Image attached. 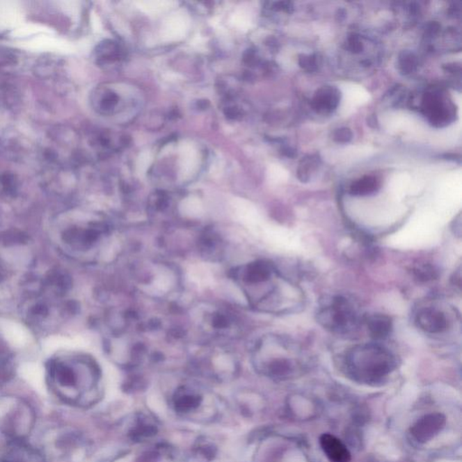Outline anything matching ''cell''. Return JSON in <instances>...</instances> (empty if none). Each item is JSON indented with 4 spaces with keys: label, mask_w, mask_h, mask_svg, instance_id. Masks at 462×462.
<instances>
[{
    "label": "cell",
    "mask_w": 462,
    "mask_h": 462,
    "mask_svg": "<svg viewBox=\"0 0 462 462\" xmlns=\"http://www.w3.org/2000/svg\"><path fill=\"white\" fill-rule=\"evenodd\" d=\"M234 278L248 303L258 311L290 314L305 306L302 289L282 276L270 261L256 260L246 264L236 270Z\"/></svg>",
    "instance_id": "6da1fadb"
},
{
    "label": "cell",
    "mask_w": 462,
    "mask_h": 462,
    "mask_svg": "<svg viewBox=\"0 0 462 462\" xmlns=\"http://www.w3.org/2000/svg\"><path fill=\"white\" fill-rule=\"evenodd\" d=\"M48 380L54 395L69 406H93L102 396V372L89 358L51 361Z\"/></svg>",
    "instance_id": "7a4b0ae2"
},
{
    "label": "cell",
    "mask_w": 462,
    "mask_h": 462,
    "mask_svg": "<svg viewBox=\"0 0 462 462\" xmlns=\"http://www.w3.org/2000/svg\"><path fill=\"white\" fill-rule=\"evenodd\" d=\"M308 354L296 340L285 335L269 334L254 349L253 363L258 372L273 379L294 378L306 369Z\"/></svg>",
    "instance_id": "3957f363"
},
{
    "label": "cell",
    "mask_w": 462,
    "mask_h": 462,
    "mask_svg": "<svg viewBox=\"0 0 462 462\" xmlns=\"http://www.w3.org/2000/svg\"><path fill=\"white\" fill-rule=\"evenodd\" d=\"M168 406L179 418L208 424L220 418L223 404L209 389L196 383H185L170 395Z\"/></svg>",
    "instance_id": "277c9868"
},
{
    "label": "cell",
    "mask_w": 462,
    "mask_h": 462,
    "mask_svg": "<svg viewBox=\"0 0 462 462\" xmlns=\"http://www.w3.org/2000/svg\"><path fill=\"white\" fill-rule=\"evenodd\" d=\"M344 365L346 373L356 381L376 384L394 372L397 360L384 346L376 343H363L349 349Z\"/></svg>",
    "instance_id": "5b68a950"
},
{
    "label": "cell",
    "mask_w": 462,
    "mask_h": 462,
    "mask_svg": "<svg viewBox=\"0 0 462 462\" xmlns=\"http://www.w3.org/2000/svg\"><path fill=\"white\" fill-rule=\"evenodd\" d=\"M363 319L354 301L343 296H324L316 311L318 324L339 335L353 333L363 324Z\"/></svg>",
    "instance_id": "8992f818"
},
{
    "label": "cell",
    "mask_w": 462,
    "mask_h": 462,
    "mask_svg": "<svg viewBox=\"0 0 462 462\" xmlns=\"http://www.w3.org/2000/svg\"><path fill=\"white\" fill-rule=\"evenodd\" d=\"M35 424V413L26 401L14 396L0 397V433L13 440L26 439Z\"/></svg>",
    "instance_id": "52a82bcc"
},
{
    "label": "cell",
    "mask_w": 462,
    "mask_h": 462,
    "mask_svg": "<svg viewBox=\"0 0 462 462\" xmlns=\"http://www.w3.org/2000/svg\"><path fill=\"white\" fill-rule=\"evenodd\" d=\"M45 455L53 462H78L83 460L86 445L74 431H58L48 437Z\"/></svg>",
    "instance_id": "ba28073f"
},
{
    "label": "cell",
    "mask_w": 462,
    "mask_h": 462,
    "mask_svg": "<svg viewBox=\"0 0 462 462\" xmlns=\"http://www.w3.org/2000/svg\"><path fill=\"white\" fill-rule=\"evenodd\" d=\"M176 459L175 449L167 443L148 440L136 443L102 462H175Z\"/></svg>",
    "instance_id": "9c48e42d"
},
{
    "label": "cell",
    "mask_w": 462,
    "mask_h": 462,
    "mask_svg": "<svg viewBox=\"0 0 462 462\" xmlns=\"http://www.w3.org/2000/svg\"><path fill=\"white\" fill-rule=\"evenodd\" d=\"M413 321L418 329L430 335H439L445 333L451 325L445 310L431 303L418 307L413 316Z\"/></svg>",
    "instance_id": "30bf717a"
},
{
    "label": "cell",
    "mask_w": 462,
    "mask_h": 462,
    "mask_svg": "<svg viewBox=\"0 0 462 462\" xmlns=\"http://www.w3.org/2000/svg\"><path fill=\"white\" fill-rule=\"evenodd\" d=\"M108 233V228L102 224H91L87 228H74L65 231L63 240L76 249H89Z\"/></svg>",
    "instance_id": "8fae6325"
},
{
    "label": "cell",
    "mask_w": 462,
    "mask_h": 462,
    "mask_svg": "<svg viewBox=\"0 0 462 462\" xmlns=\"http://www.w3.org/2000/svg\"><path fill=\"white\" fill-rule=\"evenodd\" d=\"M445 416L440 413H429L422 416L411 428V433L418 443L429 442L445 428Z\"/></svg>",
    "instance_id": "7c38bea8"
},
{
    "label": "cell",
    "mask_w": 462,
    "mask_h": 462,
    "mask_svg": "<svg viewBox=\"0 0 462 462\" xmlns=\"http://www.w3.org/2000/svg\"><path fill=\"white\" fill-rule=\"evenodd\" d=\"M320 445L330 462H351V452L338 438L330 433L322 434Z\"/></svg>",
    "instance_id": "4fadbf2b"
},
{
    "label": "cell",
    "mask_w": 462,
    "mask_h": 462,
    "mask_svg": "<svg viewBox=\"0 0 462 462\" xmlns=\"http://www.w3.org/2000/svg\"><path fill=\"white\" fill-rule=\"evenodd\" d=\"M363 324L366 325L370 337L376 340L388 339L393 330V321L387 314H374L365 316Z\"/></svg>",
    "instance_id": "5bb4252c"
},
{
    "label": "cell",
    "mask_w": 462,
    "mask_h": 462,
    "mask_svg": "<svg viewBox=\"0 0 462 462\" xmlns=\"http://www.w3.org/2000/svg\"><path fill=\"white\" fill-rule=\"evenodd\" d=\"M369 95L366 91L360 87H356L354 85H346L344 91L345 109L353 108L356 105L363 104L367 102Z\"/></svg>",
    "instance_id": "9a60e30c"
},
{
    "label": "cell",
    "mask_w": 462,
    "mask_h": 462,
    "mask_svg": "<svg viewBox=\"0 0 462 462\" xmlns=\"http://www.w3.org/2000/svg\"><path fill=\"white\" fill-rule=\"evenodd\" d=\"M413 273L418 280L422 282L433 281L438 278L437 269L430 264L415 266L413 269Z\"/></svg>",
    "instance_id": "2e32d148"
},
{
    "label": "cell",
    "mask_w": 462,
    "mask_h": 462,
    "mask_svg": "<svg viewBox=\"0 0 462 462\" xmlns=\"http://www.w3.org/2000/svg\"><path fill=\"white\" fill-rule=\"evenodd\" d=\"M27 240L29 238L26 234L18 230L5 231L0 235V245L6 246V247L23 244V243H26Z\"/></svg>",
    "instance_id": "e0dca14e"
},
{
    "label": "cell",
    "mask_w": 462,
    "mask_h": 462,
    "mask_svg": "<svg viewBox=\"0 0 462 462\" xmlns=\"http://www.w3.org/2000/svg\"><path fill=\"white\" fill-rule=\"evenodd\" d=\"M47 280L51 287H56L59 291H67L71 287V279L65 273H51Z\"/></svg>",
    "instance_id": "ac0fdd59"
},
{
    "label": "cell",
    "mask_w": 462,
    "mask_h": 462,
    "mask_svg": "<svg viewBox=\"0 0 462 462\" xmlns=\"http://www.w3.org/2000/svg\"><path fill=\"white\" fill-rule=\"evenodd\" d=\"M0 184H1L3 190L8 194L13 196L17 191V184L16 178L11 173H4L0 176Z\"/></svg>",
    "instance_id": "d6986e66"
},
{
    "label": "cell",
    "mask_w": 462,
    "mask_h": 462,
    "mask_svg": "<svg viewBox=\"0 0 462 462\" xmlns=\"http://www.w3.org/2000/svg\"><path fill=\"white\" fill-rule=\"evenodd\" d=\"M16 100V93L15 90L8 86L0 87V102L6 106L14 104Z\"/></svg>",
    "instance_id": "ffe728a7"
},
{
    "label": "cell",
    "mask_w": 462,
    "mask_h": 462,
    "mask_svg": "<svg viewBox=\"0 0 462 462\" xmlns=\"http://www.w3.org/2000/svg\"><path fill=\"white\" fill-rule=\"evenodd\" d=\"M48 314V310L47 307L42 305H36L33 306L30 311V314H31L32 318L35 320H39V319H44L45 316Z\"/></svg>",
    "instance_id": "44dd1931"
},
{
    "label": "cell",
    "mask_w": 462,
    "mask_h": 462,
    "mask_svg": "<svg viewBox=\"0 0 462 462\" xmlns=\"http://www.w3.org/2000/svg\"><path fill=\"white\" fill-rule=\"evenodd\" d=\"M16 63V56L10 53H0V65H14Z\"/></svg>",
    "instance_id": "7402d4cb"
},
{
    "label": "cell",
    "mask_w": 462,
    "mask_h": 462,
    "mask_svg": "<svg viewBox=\"0 0 462 462\" xmlns=\"http://www.w3.org/2000/svg\"><path fill=\"white\" fill-rule=\"evenodd\" d=\"M0 462H14V461H0Z\"/></svg>",
    "instance_id": "603a6c76"
}]
</instances>
